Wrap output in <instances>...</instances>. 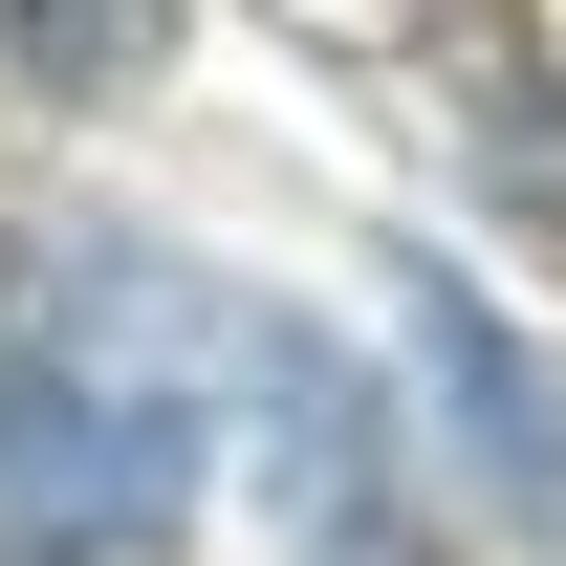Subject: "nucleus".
<instances>
[{
    "instance_id": "nucleus-1",
    "label": "nucleus",
    "mask_w": 566,
    "mask_h": 566,
    "mask_svg": "<svg viewBox=\"0 0 566 566\" xmlns=\"http://www.w3.org/2000/svg\"><path fill=\"white\" fill-rule=\"evenodd\" d=\"M197 523V415L132 392L109 349H0V545L44 566H153Z\"/></svg>"
},
{
    "instance_id": "nucleus-2",
    "label": "nucleus",
    "mask_w": 566,
    "mask_h": 566,
    "mask_svg": "<svg viewBox=\"0 0 566 566\" xmlns=\"http://www.w3.org/2000/svg\"><path fill=\"white\" fill-rule=\"evenodd\" d=\"M415 305H436V392H458V436H501V501L545 523V501H566V392L523 370V327H501L480 283H415Z\"/></svg>"
},
{
    "instance_id": "nucleus-3",
    "label": "nucleus",
    "mask_w": 566,
    "mask_h": 566,
    "mask_svg": "<svg viewBox=\"0 0 566 566\" xmlns=\"http://www.w3.org/2000/svg\"><path fill=\"white\" fill-rule=\"evenodd\" d=\"M0 66L44 87V109H109V87L175 66V0H0Z\"/></svg>"
}]
</instances>
